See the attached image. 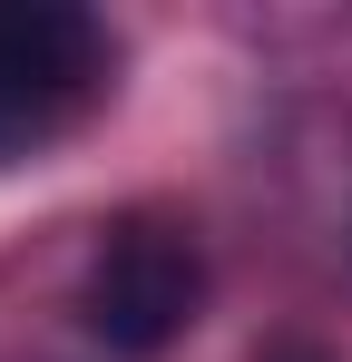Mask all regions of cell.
Instances as JSON below:
<instances>
[{"label": "cell", "mask_w": 352, "mask_h": 362, "mask_svg": "<svg viewBox=\"0 0 352 362\" xmlns=\"http://www.w3.org/2000/svg\"><path fill=\"white\" fill-rule=\"evenodd\" d=\"M206 303V255L186 226L167 216H127L108 226V245L88 255V284H78V323L108 343V353H167L176 333L196 323Z\"/></svg>", "instance_id": "6da1fadb"}, {"label": "cell", "mask_w": 352, "mask_h": 362, "mask_svg": "<svg viewBox=\"0 0 352 362\" xmlns=\"http://www.w3.org/2000/svg\"><path fill=\"white\" fill-rule=\"evenodd\" d=\"M98 88H108V30L88 10H59V0L0 10V157L78 127Z\"/></svg>", "instance_id": "7a4b0ae2"}]
</instances>
